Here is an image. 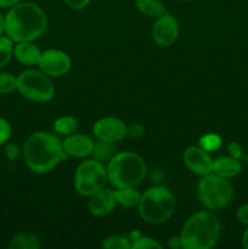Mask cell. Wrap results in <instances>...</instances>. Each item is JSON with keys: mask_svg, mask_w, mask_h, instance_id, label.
Listing matches in <instances>:
<instances>
[{"mask_svg": "<svg viewBox=\"0 0 248 249\" xmlns=\"http://www.w3.org/2000/svg\"><path fill=\"white\" fill-rule=\"evenodd\" d=\"M114 196H116L117 203L122 204L124 207H136L139 206L140 202L141 195L140 192L136 191L134 187H122V189H117L114 191Z\"/></svg>", "mask_w": 248, "mask_h": 249, "instance_id": "ffe728a7", "label": "cell"}, {"mask_svg": "<svg viewBox=\"0 0 248 249\" xmlns=\"http://www.w3.org/2000/svg\"><path fill=\"white\" fill-rule=\"evenodd\" d=\"M17 90L34 102H48L55 95V87L49 75L41 71L26 70L17 77Z\"/></svg>", "mask_w": 248, "mask_h": 249, "instance_id": "52a82bcc", "label": "cell"}, {"mask_svg": "<svg viewBox=\"0 0 248 249\" xmlns=\"http://www.w3.org/2000/svg\"><path fill=\"white\" fill-rule=\"evenodd\" d=\"M168 246L173 249H180L182 248L181 240H180V236H174V237H170L168 240Z\"/></svg>", "mask_w": 248, "mask_h": 249, "instance_id": "d6a6232c", "label": "cell"}, {"mask_svg": "<svg viewBox=\"0 0 248 249\" xmlns=\"http://www.w3.org/2000/svg\"><path fill=\"white\" fill-rule=\"evenodd\" d=\"M102 248L105 249H130L131 243L124 236L112 235L105 238L101 243Z\"/></svg>", "mask_w": 248, "mask_h": 249, "instance_id": "603a6c76", "label": "cell"}, {"mask_svg": "<svg viewBox=\"0 0 248 249\" xmlns=\"http://www.w3.org/2000/svg\"><path fill=\"white\" fill-rule=\"evenodd\" d=\"M242 172V164L238 160L231 157H219L213 160V173L220 175V177L231 179L237 177Z\"/></svg>", "mask_w": 248, "mask_h": 249, "instance_id": "2e32d148", "label": "cell"}, {"mask_svg": "<svg viewBox=\"0 0 248 249\" xmlns=\"http://www.w3.org/2000/svg\"><path fill=\"white\" fill-rule=\"evenodd\" d=\"M46 27L48 18L44 10L31 1L10 7L5 16V34L14 43L35 40L45 33Z\"/></svg>", "mask_w": 248, "mask_h": 249, "instance_id": "6da1fadb", "label": "cell"}, {"mask_svg": "<svg viewBox=\"0 0 248 249\" xmlns=\"http://www.w3.org/2000/svg\"><path fill=\"white\" fill-rule=\"evenodd\" d=\"M135 6L139 11L150 18H159L167 14V7L160 0H135Z\"/></svg>", "mask_w": 248, "mask_h": 249, "instance_id": "e0dca14e", "label": "cell"}, {"mask_svg": "<svg viewBox=\"0 0 248 249\" xmlns=\"http://www.w3.org/2000/svg\"><path fill=\"white\" fill-rule=\"evenodd\" d=\"M17 89V77L11 73L0 72V94H10Z\"/></svg>", "mask_w": 248, "mask_h": 249, "instance_id": "cb8c5ba5", "label": "cell"}, {"mask_svg": "<svg viewBox=\"0 0 248 249\" xmlns=\"http://www.w3.org/2000/svg\"><path fill=\"white\" fill-rule=\"evenodd\" d=\"M229 153H230L231 157L236 158V160H240L241 157H242V147H241V145L238 142H231L230 145H229Z\"/></svg>", "mask_w": 248, "mask_h": 249, "instance_id": "1f68e13d", "label": "cell"}, {"mask_svg": "<svg viewBox=\"0 0 248 249\" xmlns=\"http://www.w3.org/2000/svg\"><path fill=\"white\" fill-rule=\"evenodd\" d=\"M179 36L177 19L169 12L156 19L152 27V38L159 46H170Z\"/></svg>", "mask_w": 248, "mask_h": 249, "instance_id": "30bf717a", "label": "cell"}, {"mask_svg": "<svg viewBox=\"0 0 248 249\" xmlns=\"http://www.w3.org/2000/svg\"><path fill=\"white\" fill-rule=\"evenodd\" d=\"M5 33V16L0 14V36Z\"/></svg>", "mask_w": 248, "mask_h": 249, "instance_id": "d590c367", "label": "cell"}, {"mask_svg": "<svg viewBox=\"0 0 248 249\" xmlns=\"http://www.w3.org/2000/svg\"><path fill=\"white\" fill-rule=\"evenodd\" d=\"M53 129L60 135H72L78 129V121L74 117L62 116L53 122Z\"/></svg>", "mask_w": 248, "mask_h": 249, "instance_id": "44dd1931", "label": "cell"}, {"mask_svg": "<svg viewBox=\"0 0 248 249\" xmlns=\"http://www.w3.org/2000/svg\"><path fill=\"white\" fill-rule=\"evenodd\" d=\"M62 146L67 157L85 158L91 156L94 140L83 134H72L66 136L65 140L62 141Z\"/></svg>", "mask_w": 248, "mask_h": 249, "instance_id": "4fadbf2b", "label": "cell"}, {"mask_svg": "<svg viewBox=\"0 0 248 249\" xmlns=\"http://www.w3.org/2000/svg\"><path fill=\"white\" fill-rule=\"evenodd\" d=\"M145 134V128L141 124L135 123L133 125L126 126V135L133 139H139Z\"/></svg>", "mask_w": 248, "mask_h": 249, "instance_id": "83f0119b", "label": "cell"}, {"mask_svg": "<svg viewBox=\"0 0 248 249\" xmlns=\"http://www.w3.org/2000/svg\"><path fill=\"white\" fill-rule=\"evenodd\" d=\"M5 155L9 158L10 160H16L19 156V148L16 143H7V146L5 147Z\"/></svg>", "mask_w": 248, "mask_h": 249, "instance_id": "f1b7e54d", "label": "cell"}, {"mask_svg": "<svg viewBox=\"0 0 248 249\" xmlns=\"http://www.w3.org/2000/svg\"><path fill=\"white\" fill-rule=\"evenodd\" d=\"M116 204L117 201L114 191L104 187L102 190L90 196L89 202H88V208L92 215L105 216L113 211Z\"/></svg>", "mask_w": 248, "mask_h": 249, "instance_id": "5bb4252c", "label": "cell"}, {"mask_svg": "<svg viewBox=\"0 0 248 249\" xmlns=\"http://www.w3.org/2000/svg\"><path fill=\"white\" fill-rule=\"evenodd\" d=\"M23 158L32 172L46 174L67 160V155L57 136L46 131H36L24 141Z\"/></svg>", "mask_w": 248, "mask_h": 249, "instance_id": "7a4b0ae2", "label": "cell"}, {"mask_svg": "<svg viewBox=\"0 0 248 249\" xmlns=\"http://www.w3.org/2000/svg\"><path fill=\"white\" fill-rule=\"evenodd\" d=\"M90 1H91V0H65L66 5H67L70 9L75 10V11L85 9V7L90 4Z\"/></svg>", "mask_w": 248, "mask_h": 249, "instance_id": "f546056e", "label": "cell"}, {"mask_svg": "<svg viewBox=\"0 0 248 249\" xmlns=\"http://www.w3.org/2000/svg\"><path fill=\"white\" fill-rule=\"evenodd\" d=\"M38 66L41 72L49 77H61L70 72L72 60L65 51L49 49L41 53Z\"/></svg>", "mask_w": 248, "mask_h": 249, "instance_id": "9c48e42d", "label": "cell"}, {"mask_svg": "<svg viewBox=\"0 0 248 249\" xmlns=\"http://www.w3.org/2000/svg\"><path fill=\"white\" fill-rule=\"evenodd\" d=\"M114 155H116L114 142H108V141L99 140V139H97L96 142L94 141V148H92L91 152L94 160L102 163H107Z\"/></svg>", "mask_w": 248, "mask_h": 249, "instance_id": "d6986e66", "label": "cell"}, {"mask_svg": "<svg viewBox=\"0 0 248 249\" xmlns=\"http://www.w3.org/2000/svg\"><path fill=\"white\" fill-rule=\"evenodd\" d=\"M14 56L21 65L35 66L40 60L41 51L32 41H21L15 45Z\"/></svg>", "mask_w": 248, "mask_h": 249, "instance_id": "9a60e30c", "label": "cell"}, {"mask_svg": "<svg viewBox=\"0 0 248 249\" xmlns=\"http://www.w3.org/2000/svg\"><path fill=\"white\" fill-rule=\"evenodd\" d=\"M184 1H194V0H184Z\"/></svg>", "mask_w": 248, "mask_h": 249, "instance_id": "8d00e7d4", "label": "cell"}, {"mask_svg": "<svg viewBox=\"0 0 248 249\" xmlns=\"http://www.w3.org/2000/svg\"><path fill=\"white\" fill-rule=\"evenodd\" d=\"M242 246L243 248L248 249V228L246 229L245 232H243L242 235Z\"/></svg>", "mask_w": 248, "mask_h": 249, "instance_id": "e575fe53", "label": "cell"}, {"mask_svg": "<svg viewBox=\"0 0 248 249\" xmlns=\"http://www.w3.org/2000/svg\"><path fill=\"white\" fill-rule=\"evenodd\" d=\"M107 178L112 186L135 187L143 181L147 167L141 156L134 152L116 153L107 162Z\"/></svg>", "mask_w": 248, "mask_h": 249, "instance_id": "277c9868", "label": "cell"}, {"mask_svg": "<svg viewBox=\"0 0 248 249\" xmlns=\"http://www.w3.org/2000/svg\"><path fill=\"white\" fill-rule=\"evenodd\" d=\"M219 219L212 212L201 211L190 216L182 226L180 240L184 249H211L220 237Z\"/></svg>", "mask_w": 248, "mask_h": 249, "instance_id": "3957f363", "label": "cell"}, {"mask_svg": "<svg viewBox=\"0 0 248 249\" xmlns=\"http://www.w3.org/2000/svg\"><path fill=\"white\" fill-rule=\"evenodd\" d=\"M184 163L194 174L204 177L213 173V160L203 148L191 146L184 152Z\"/></svg>", "mask_w": 248, "mask_h": 249, "instance_id": "7c38bea8", "label": "cell"}, {"mask_svg": "<svg viewBox=\"0 0 248 249\" xmlns=\"http://www.w3.org/2000/svg\"><path fill=\"white\" fill-rule=\"evenodd\" d=\"M14 41L7 36H0V68L5 67L14 56Z\"/></svg>", "mask_w": 248, "mask_h": 249, "instance_id": "7402d4cb", "label": "cell"}, {"mask_svg": "<svg viewBox=\"0 0 248 249\" xmlns=\"http://www.w3.org/2000/svg\"><path fill=\"white\" fill-rule=\"evenodd\" d=\"M11 125L9 122L4 118H0V146L6 143L11 138Z\"/></svg>", "mask_w": 248, "mask_h": 249, "instance_id": "4316f807", "label": "cell"}, {"mask_svg": "<svg viewBox=\"0 0 248 249\" xmlns=\"http://www.w3.org/2000/svg\"><path fill=\"white\" fill-rule=\"evenodd\" d=\"M138 207L139 214L146 223H165L174 213V196L165 186H152L141 195Z\"/></svg>", "mask_w": 248, "mask_h": 249, "instance_id": "5b68a950", "label": "cell"}, {"mask_svg": "<svg viewBox=\"0 0 248 249\" xmlns=\"http://www.w3.org/2000/svg\"><path fill=\"white\" fill-rule=\"evenodd\" d=\"M221 146V138L216 134H206L199 139V147L207 152L218 150Z\"/></svg>", "mask_w": 248, "mask_h": 249, "instance_id": "d4e9b609", "label": "cell"}, {"mask_svg": "<svg viewBox=\"0 0 248 249\" xmlns=\"http://www.w3.org/2000/svg\"><path fill=\"white\" fill-rule=\"evenodd\" d=\"M10 249H39L40 241L32 232H21L15 236L9 245Z\"/></svg>", "mask_w": 248, "mask_h": 249, "instance_id": "ac0fdd59", "label": "cell"}, {"mask_svg": "<svg viewBox=\"0 0 248 249\" xmlns=\"http://www.w3.org/2000/svg\"><path fill=\"white\" fill-rule=\"evenodd\" d=\"M198 199L206 208L211 211L225 208L233 197L232 185L226 178L215 173L202 177L197 186Z\"/></svg>", "mask_w": 248, "mask_h": 249, "instance_id": "8992f818", "label": "cell"}, {"mask_svg": "<svg viewBox=\"0 0 248 249\" xmlns=\"http://www.w3.org/2000/svg\"><path fill=\"white\" fill-rule=\"evenodd\" d=\"M150 248H162V245L158 243L156 240H153L152 237H148V236H141V237L136 238V240L131 243V249H150Z\"/></svg>", "mask_w": 248, "mask_h": 249, "instance_id": "484cf974", "label": "cell"}, {"mask_svg": "<svg viewBox=\"0 0 248 249\" xmlns=\"http://www.w3.org/2000/svg\"><path fill=\"white\" fill-rule=\"evenodd\" d=\"M107 180V168L96 160H84L74 173V187L78 194L84 197H90L104 189Z\"/></svg>", "mask_w": 248, "mask_h": 249, "instance_id": "ba28073f", "label": "cell"}, {"mask_svg": "<svg viewBox=\"0 0 248 249\" xmlns=\"http://www.w3.org/2000/svg\"><path fill=\"white\" fill-rule=\"evenodd\" d=\"M92 134L99 140L118 142L126 136V125L118 118L105 117L95 122Z\"/></svg>", "mask_w": 248, "mask_h": 249, "instance_id": "8fae6325", "label": "cell"}, {"mask_svg": "<svg viewBox=\"0 0 248 249\" xmlns=\"http://www.w3.org/2000/svg\"><path fill=\"white\" fill-rule=\"evenodd\" d=\"M18 2H21V0H0V7L1 9H10Z\"/></svg>", "mask_w": 248, "mask_h": 249, "instance_id": "836d02e7", "label": "cell"}, {"mask_svg": "<svg viewBox=\"0 0 248 249\" xmlns=\"http://www.w3.org/2000/svg\"><path fill=\"white\" fill-rule=\"evenodd\" d=\"M237 219L240 220L241 224L248 226V203L242 204L237 209Z\"/></svg>", "mask_w": 248, "mask_h": 249, "instance_id": "4dcf8cb0", "label": "cell"}]
</instances>
